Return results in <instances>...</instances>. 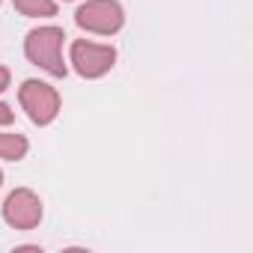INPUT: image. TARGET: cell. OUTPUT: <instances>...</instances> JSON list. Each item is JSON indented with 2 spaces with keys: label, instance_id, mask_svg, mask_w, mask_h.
Returning <instances> with one entry per match:
<instances>
[{
  "label": "cell",
  "instance_id": "1",
  "mask_svg": "<svg viewBox=\"0 0 253 253\" xmlns=\"http://www.w3.org/2000/svg\"><path fill=\"white\" fill-rule=\"evenodd\" d=\"M63 42H66V33L63 27H36L27 33L24 39V54L33 66H39L42 72H48L51 78H66L69 66L63 60Z\"/></svg>",
  "mask_w": 253,
  "mask_h": 253
},
{
  "label": "cell",
  "instance_id": "2",
  "mask_svg": "<svg viewBox=\"0 0 253 253\" xmlns=\"http://www.w3.org/2000/svg\"><path fill=\"white\" fill-rule=\"evenodd\" d=\"M75 24L95 36H113L125 24V9L119 0H86L75 9Z\"/></svg>",
  "mask_w": 253,
  "mask_h": 253
},
{
  "label": "cell",
  "instance_id": "3",
  "mask_svg": "<svg viewBox=\"0 0 253 253\" xmlns=\"http://www.w3.org/2000/svg\"><path fill=\"white\" fill-rule=\"evenodd\" d=\"M18 101L24 107V113L30 116L33 125H51L57 116H60V92L45 84V81H36V78H27L21 86H18Z\"/></svg>",
  "mask_w": 253,
  "mask_h": 253
},
{
  "label": "cell",
  "instance_id": "4",
  "mask_svg": "<svg viewBox=\"0 0 253 253\" xmlns=\"http://www.w3.org/2000/svg\"><path fill=\"white\" fill-rule=\"evenodd\" d=\"M69 63L81 78L95 81V78H104L116 66V48L101 45V42H89V39H75L69 48Z\"/></svg>",
  "mask_w": 253,
  "mask_h": 253
},
{
  "label": "cell",
  "instance_id": "5",
  "mask_svg": "<svg viewBox=\"0 0 253 253\" xmlns=\"http://www.w3.org/2000/svg\"><path fill=\"white\" fill-rule=\"evenodd\" d=\"M3 220L12 229H36L42 223V200L30 188H15L3 200Z\"/></svg>",
  "mask_w": 253,
  "mask_h": 253
},
{
  "label": "cell",
  "instance_id": "6",
  "mask_svg": "<svg viewBox=\"0 0 253 253\" xmlns=\"http://www.w3.org/2000/svg\"><path fill=\"white\" fill-rule=\"evenodd\" d=\"M30 143L24 134H15V131H0V158L3 161H21L27 155Z\"/></svg>",
  "mask_w": 253,
  "mask_h": 253
},
{
  "label": "cell",
  "instance_id": "7",
  "mask_svg": "<svg viewBox=\"0 0 253 253\" xmlns=\"http://www.w3.org/2000/svg\"><path fill=\"white\" fill-rule=\"evenodd\" d=\"M12 6L24 18H51V15H57V0H12Z\"/></svg>",
  "mask_w": 253,
  "mask_h": 253
},
{
  "label": "cell",
  "instance_id": "8",
  "mask_svg": "<svg viewBox=\"0 0 253 253\" xmlns=\"http://www.w3.org/2000/svg\"><path fill=\"white\" fill-rule=\"evenodd\" d=\"M12 122H15V110L6 101H0V128H3V125H12Z\"/></svg>",
  "mask_w": 253,
  "mask_h": 253
},
{
  "label": "cell",
  "instance_id": "9",
  "mask_svg": "<svg viewBox=\"0 0 253 253\" xmlns=\"http://www.w3.org/2000/svg\"><path fill=\"white\" fill-rule=\"evenodd\" d=\"M9 81H12V75H9V69H6V66H0V92H3V89L9 86Z\"/></svg>",
  "mask_w": 253,
  "mask_h": 253
},
{
  "label": "cell",
  "instance_id": "10",
  "mask_svg": "<svg viewBox=\"0 0 253 253\" xmlns=\"http://www.w3.org/2000/svg\"><path fill=\"white\" fill-rule=\"evenodd\" d=\"M0 185H3V173H0Z\"/></svg>",
  "mask_w": 253,
  "mask_h": 253
},
{
  "label": "cell",
  "instance_id": "11",
  "mask_svg": "<svg viewBox=\"0 0 253 253\" xmlns=\"http://www.w3.org/2000/svg\"><path fill=\"white\" fill-rule=\"evenodd\" d=\"M0 3H3V0H0Z\"/></svg>",
  "mask_w": 253,
  "mask_h": 253
}]
</instances>
